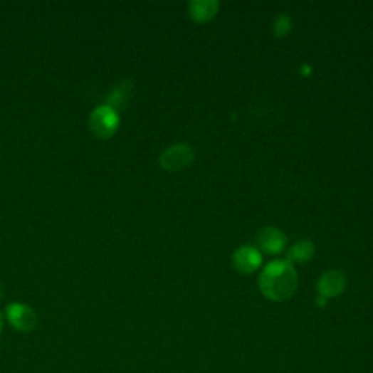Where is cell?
<instances>
[{"instance_id":"3","label":"cell","mask_w":373,"mask_h":373,"mask_svg":"<svg viewBox=\"0 0 373 373\" xmlns=\"http://www.w3.org/2000/svg\"><path fill=\"white\" fill-rule=\"evenodd\" d=\"M194 162V150L189 145H174L162 152L159 164L165 171L178 172Z\"/></svg>"},{"instance_id":"13","label":"cell","mask_w":373,"mask_h":373,"mask_svg":"<svg viewBox=\"0 0 373 373\" xmlns=\"http://www.w3.org/2000/svg\"><path fill=\"white\" fill-rule=\"evenodd\" d=\"M4 325H5V318H4V314L0 312V334H2L4 331Z\"/></svg>"},{"instance_id":"14","label":"cell","mask_w":373,"mask_h":373,"mask_svg":"<svg viewBox=\"0 0 373 373\" xmlns=\"http://www.w3.org/2000/svg\"><path fill=\"white\" fill-rule=\"evenodd\" d=\"M4 296H5V290H4V285L0 283V302L4 300Z\"/></svg>"},{"instance_id":"6","label":"cell","mask_w":373,"mask_h":373,"mask_svg":"<svg viewBox=\"0 0 373 373\" xmlns=\"http://www.w3.org/2000/svg\"><path fill=\"white\" fill-rule=\"evenodd\" d=\"M286 242L288 239L285 233L273 226H267L257 233V243L260 250L270 256H277L282 253L285 250Z\"/></svg>"},{"instance_id":"10","label":"cell","mask_w":373,"mask_h":373,"mask_svg":"<svg viewBox=\"0 0 373 373\" xmlns=\"http://www.w3.org/2000/svg\"><path fill=\"white\" fill-rule=\"evenodd\" d=\"M314 254H315L314 243L308 241V239H302V241H298L295 245H292L289 248L288 261L290 264H293V263L302 264V263H306V261L312 258Z\"/></svg>"},{"instance_id":"8","label":"cell","mask_w":373,"mask_h":373,"mask_svg":"<svg viewBox=\"0 0 373 373\" xmlns=\"http://www.w3.org/2000/svg\"><path fill=\"white\" fill-rule=\"evenodd\" d=\"M219 11V2L216 0H193L189 4L190 18L197 23H206L211 21Z\"/></svg>"},{"instance_id":"12","label":"cell","mask_w":373,"mask_h":373,"mask_svg":"<svg viewBox=\"0 0 373 373\" xmlns=\"http://www.w3.org/2000/svg\"><path fill=\"white\" fill-rule=\"evenodd\" d=\"M327 300H328V299H325V298H322V296H318V298H317V305H318L320 308H324L325 303H327Z\"/></svg>"},{"instance_id":"4","label":"cell","mask_w":373,"mask_h":373,"mask_svg":"<svg viewBox=\"0 0 373 373\" xmlns=\"http://www.w3.org/2000/svg\"><path fill=\"white\" fill-rule=\"evenodd\" d=\"M6 320L19 332L34 331L38 324L36 310L21 302H12L6 306Z\"/></svg>"},{"instance_id":"11","label":"cell","mask_w":373,"mask_h":373,"mask_svg":"<svg viewBox=\"0 0 373 373\" xmlns=\"http://www.w3.org/2000/svg\"><path fill=\"white\" fill-rule=\"evenodd\" d=\"M290 18L286 16V15H280L275 22H274V26H273V31H274V34L275 37L278 38H283L286 37L289 33H290Z\"/></svg>"},{"instance_id":"5","label":"cell","mask_w":373,"mask_h":373,"mask_svg":"<svg viewBox=\"0 0 373 373\" xmlns=\"http://www.w3.org/2000/svg\"><path fill=\"white\" fill-rule=\"evenodd\" d=\"M346 288H347V277L340 270L327 271L320 277L317 283L318 296H322L325 299L340 296L341 293H345Z\"/></svg>"},{"instance_id":"1","label":"cell","mask_w":373,"mask_h":373,"mask_svg":"<svg viewBox=\"0 0 373 373\" xmlns=\"http://www.w3.org/2000/svg\"><path fill=\"white\" fill-rule=\"evenodd\" d=\"M258 286L268 300L285 302L298 289V273L288 260L271 261L260 274Z\"/></svg>"},{"instance_id":"9","label":"cell","mask_w":373,"mask_h":373,"mask_svg":"<svg viewBox=\"0 0 373 373\" xmlns=\"http://www.w3.org/2000/svg\"><path fill=\"white\" fill-rule=\"evenodd\" d=\"M133 90V82L130 79H124L121 80L107 97V105L120 112L124 107H126L130 93Z\"/></svg>"},{"instance_id":"7","label":"cell","mask_w":373,"mask_h":373,"mask_svg":"<svg viewBox=\"0 0 373 373\" xmlns=\"http://www.w3.org/2000/svg\"><path fill=\"white\" fill-rule=\"evenodd\" d=\"M233 267L241 274L254 273L263 263V257L258 250L253 246H242L233 254Z\"/></svg>"},{"instance_id":"2","label":"cell","mask_w":373,"mask_h":373,"mask_svg":"<svg viewBox=\"0 0 373 373\" xmlns=\"http://www.w3.org/2000/svg\"><path fill=\"white\" fill-rule=\"evenodd\" d=\"M120 127V114L107 104L97 107L89 115V130L98 139H110Z\"/></svg>"}]
</instances>
